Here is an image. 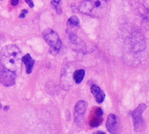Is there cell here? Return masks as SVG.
Here are the masks:
<instances>
[{
	"instance_id": "obj_1",
	"label": "cell",
	"mask_w": 149,
	"mask_h": 134,
	"mask_svg": "<svg viewBox=\"0 0 149 134\" xmlns=\"http://www.w3.org/2000/svg\"><path fill=\"white\" fill-rule=\"evenodd\" d=\"M0 64L4 68L19 74L22 65V54L19 48L15 44L3 47L0 53Z\"/></svg>"
},
{
	"instance_id": "obj_2",
	"label": "cell",
	"mask_w": 149,
	"mask_h": 134,
	"mask_svg": "<svg viewBox=\"0 0 149 134\" xmlns=\"http://www.w3.org/2000/svg\"><path fill=\"white\" fill-rule=\"evenodd\" d=\"M107 0H85L79 7V10L93 17H103L107 10Z\"/></svg>"
},
{
	"instance_id": "obj_3",
	"label": "cell",
	"mask_w": 149,
	"mask_h": 134,
	"mask_svg": "<svg viewBox=\"0 0 149 134\" xmlns=\"http://www.w3.org/2000/svg\"><path fill=\"white\" fill-rule=\"evenodd\" d=\"M43 37L50 46L51 53L56 54L62 47V42L58 34L52 29H45L43 31Z\"/></svg>"
},
{
	"instance_id": "obj_4",
	"label": "cell",
	"mask_w": 149,
	"mask_h": 134,
	"mask_svg": "<svg viewBox=\"0 0 149 134\" xmlns=\"http://www.w3.org/2000/svg\"><path fill=\"white\" fill-rule=\"evenodd\" d=\"M17 74L0 65V83L4 86H12L16 83Z\"/></svg>"
},
{
	"instance_id": "obj_5",
	"label": "cell",
	"mask_w": 149,
	"mask_h": 134,
	"mask_svg": "<svg viewBox=\"0 0 149 134\" xmlns=\"http://www.w3.org/2000/svg\"><path fill=\"white\" fill-rule=\"evenodd\" d=\"M87 104L84 100H79L77 102L75 106V112H74V119L75 123L78 126H81L83 124L84 115L86 112Z\"/></svg>"
},
{
	"instance_id": "obj_6",
	"label": "cell",
	"mask_w": 149,
	"mask_h": 134,
	"mask_svg": "<svg viewBox=\"0 0 149 134\" xmlns=\"http://www.w3.org/2000/svg\"><path fill=\"white\" fill-rule=\"evenodd\" d=\"M146 107L147 106L145 104H141L133 112V119H134V129L135 130H138V128H140L142 125V122H143L142 115H143L144 111L146 110Z\"/></svg>"
},
{
	"instance_id": "obj_7",
	"label": "cell",
	"mask_w": 149,
	"mask_h": 134,
	"mask_svg": "<svg viewBox=\"0 0 149 134\" xmlns=\"http://www.w3.org/2000/svg\"><path fill=\"white\" fill-rule=\"evenodd\" d=\"M107 129L110 133H116L118 129V119L114 114H110L107 121Z\"/></svg>"
},
{
	"instance_id": "obj_8",
	"label": "cell",
	"mask_w": 149,
	"mask_h": 134,
	"mask_svg": "<svg viewBox=\"0 0 149 134\" xmlns=\"http://www.w3.org/2000/svg\"><path fill=\"white\" fill-rule=\"evenodd\" d=\"M91 92H92V94L93 95V97L95 98L96 101L98 103H102L106 98V95H105V92H103L102 89H100L98 85H93L91 86Z\"/></svg>"
},
{
	"instance_id": "obj_9",
	"label": "cell",
	"mask_w": 149,
	"mask_h": 134,
	"mask_svg": "<svg viewBox=\"0 0 149 134\" xmlns=\"http://www.w3.org/2000/svg\"><path fill=\"white\" fill-rule=\"evenodd\" d=\"M22 62L24 63V65H25V68H26V73L27 74H30L32 72V68H33V65H34V59L31 58V56L30 54H26L24 55V57H22Z\"/></svg>"
},
{
	"instance_id": "obj_10",
	"label": "cell",
	"mask_w": 149,
	"mask_h": 134,
	"mask_svg": "<svg viewBox=\"0 0 149 134\" xmlns=\"http://www.w3.org/2000/svg\"><path fill=\"white\" fill-rule=\"evenodd\" d=\"M79 23H80V21H79L78 17H76V16L71 17L67 21L68 30H71V31H68V32L69 33H75L76 29H78L79 26Z\"/></svg>"
},
{
	"instance_id": "obj_11",
	"label": "cell",
	"mask_w": 149,
	"mask_h": 134,
	"mask_svg": "<svg viewBox=\"0 0 149 134\" xmlns=\"http://www.w3.org/2000/svg\"><path fill=\"white\" fill-rule=\"evenodd\" d=\"M86 74V71L84 69H79V70H76L73 73V79L75 81L76 84H80L85 77Z\"/></svg>"
},
{
	"instance_id": "obj_12",
	"label": "cell",
	"mask_w": 149,
	"mask_h": 134,
	"mask_svg": "<svg viewBox=\"0 0 149 134\" xmlns=\"http://www.w3.org/2000/svg\"><path fill=\"white\" fill-rule=\"evenodd\" d=\"M51 4L52 6L56 10V11L58 13V14H61L62 13V10H61V0H52L51 2Z\"/></svg>"
},
{
	"instance_id": "obj_13",
	"label": "cell",
	"mask_w": 149,
	"mask_h": 134,
	"mask_svg": "<svg viewBox=\"0 0 149 134\" xmlns=\"http://www.w3.org/2000/svg\"><path fill=\"white\" fill-rule=\"evenodd\" d=\"M101 122H102V120H101L100 117H99V116H96V115H95V118H94L93 119H92V120H91V122H90V126H91L92 127H96V126H99L101 124Z\"/></svg>"
},
{
	"instance_id": "obj_14",
	"label": "cell",
	"mask_w": 149,
	"mask_h": 134,
	"mask_svg": "<svg viewBox=\"0 0 149 134\" xmlns=\"http://www.w3.org/2000/svg\"><path fill=\"white\" fill-rule=\"evenodd\" d=\"M95 115L99 116V117H101L103 115V111L100 108H97L96 111H95Z\"/></svg>"
},
{
	"instance_id": "obj_15",
	"label": "cell",
	"mask_w": 149,
	"mask_h": 134,
	"mask_svg": "<svg viewBox=\"0 0 149 134\" xmlns=\"http://www.w3.org/2000/svg\"><path fill=\"white\" fill-rule=\"evenodd\" d=\"M25 2L27 3V4H28L31 8H33V7H34V3H33V1H32V0H25Z\"/></svg>"
},
{
	"instance_id": "obj_16",
	"label": "cell",
	"mask_w": 149,
	"mask_h": 134,
	"mask_svg": "<svg viewBox=\"0 0 149 134\" xmlns=\"http://www.w3.org/2000/svg\"><path fill=\"white\" fill-rule=\"evenodd\" d=\"M18 1H19V0H11V1H10V3H11V5L15 6V5H17V4L18 3Z\"/></svg>"
},
{
	"instance_id": "obj_17",
	"label": "cell",
	"mask_w": 149,
	"mask_h": 134,
	"mask_svg": "<svg viewBox=\"0 0 149 134\" xmlns=\"http://www.w3.org/2000/svg\"><path fill=\"white\" fill-rule=\"evenodd\" d=\"M25 14H27V10H23V12L20 14V16H19V17L20 18H22V17H24V16H25Z\"/></svg>"
}]
</instances>
